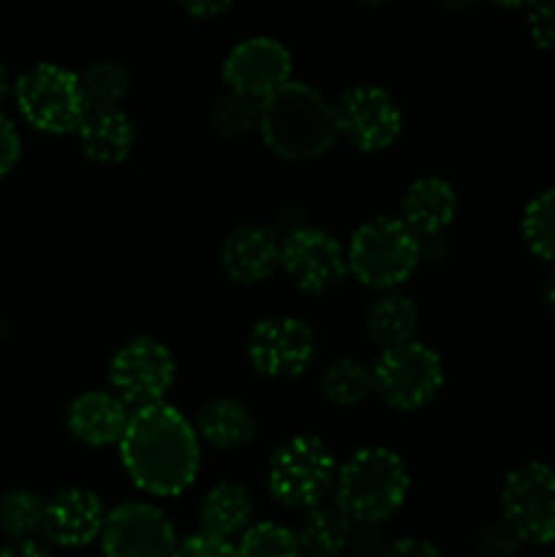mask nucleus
I'll list each match as a JSON object with an SVG mask.
<instances>
[{
  "label": "nucleus",
  "instance_id": "nucleus-21",
  "mask_svg": "<svg viewBox=\"0 0 555 557\" xmlns=\"http://www.w3.org/2000/svg\"><path fill=\"white\" fill-rule=\"evenodd\" d=\"M254 520V495L239 482H221L201 498L199 528L210 536L229 539L245 531Z\"/></svg>",
  "mask_w": 555,
  "mask_h": 557
},
{
  "label": "nucleus",
  "instance_id": "nucleus-23",
  "mask_svg": "<svg viewBox=\"0 0 555 557\" xmlns=\"http://www.w3.org/2000/svg\"><path fill=\"white\" fill-rule=\"evenodd\" d=\"M365 326L381 348L414 341L419 330V308L411 297L390 288L370 302L368 313H365Z\"/></svg>",
  "mask_w": 555,
  "mask_h": 557
},
{
  "label": "nucleus",
  "instance_id": "nucleus-8",
  "mask_svg": "<svg viewBox=\"0 0 555 557\" xmlns=\"http://www.w3.org/2000/svg\"><path fill=\"white\" fill-rule=\"evenodd\" d=\"M501 520L522 544L555 542V468L526 462L506 473L501 484Z\"/></svg>",
  "mask_w": 555,
  "mask_h": 557
},
{
  "label": "nucleus",
  "instance_id": "nucleus-12",
  "mask_svg": "<svg viewBox=\"0 0 555 557\" xmlns=\"http://www.w3.org/2000/svg\"><path fill=\"white\" fill-rule=\"evenodd\" d=\"M281 270L305 294H326L348 275V253L335 234L299 226L281 243Z\"/></svg>",
  "mask_w": 555,
  "mask_h": 557
},
{
  "label": "nucleus",
  "instance_id": "nucleus-9",
  "mask_svg": "<svg viewBox=\"0 0 555 557\" xmlns=\"http://www.w3.org/2000/svg\"><path fill=\"white\" fill-rule=\"evenodd\" d=\"M177 379L174 354L156 337H134L114 351L109 384L131 408L161 403Z\"/></svg>",
  "mask_w": 555,
  "mask_h": 557
},
{
  "label": "nucleus",
  "instance_id": "nucleus-42",
  "mask_svg": "<svg viewBox=\"0 0 555 557\" xmlns=\"http://www.w3.org/2000/svg\"><path fill=\"white\" fill-rule=\"evenodd\" d=\"M359 3H365V5H386V3H392V0H359Z\"/></svg>",
  "mask_w": 555,
  "mask_h": 557
},
{
  "label": "nucleus",
  "instance_id": "nucleus-1",
  "mask_svg": "<svg viewBox=\"0 0 555 557\" xmlns=\"http://www.w3.org/2000/svg\"><path fill=\"white\" fill-rule=\"evenodd\" d=\"M201 438L194 424L166 403L131 411L120 438V462L131 482L156 498L183 495L201 466Z\"/></svg>",
  "mask_w": 555,
  "mask_h": 557
},
{
  "label": "nucleus",
  "instance_id": "nucleus-13",
  "mask_svg": "<svg viewBox=\"0 0 555 557\" xmlns=\"http://www.w3.org/2000/svg\"><path fill=\"white\" fill-rule=\"evenodd\" d=\"M313 359L316 335L303 319L272 315L250 330L248 362L267 379H297Z\"/></svg>",
  "mask_w": 555,
  "mask_h": 557
},
{
  "label": "nucleus",
  "instance_id": "nucleus-31",
  "mask_svg": "<svg viewBox=\"0 0 555 557\" xmlns=\"http://www.w3.org/2000/svg\"><path fill=\"white\" fill-rule=\"evenodd\" d=\"M528 30L533 44L544 52L555 54V0H536L528 16Z\"/></svg>",
  "mask_w": 555,
  "mask_h": 557
},
{
  "label": "nucleus",
  "instance_id": "nucleus-30",
  "mask_svg": "<svg viewBox=\"0 0 555 557\" xmlns=\"http://www.w3.org/2000/svg\"><path fill=\"white\" fill-rule=\"evenodd\" d=\"M522 539L506 525L504 520L484 525L473 539V557H517L520 555Z\"/></svg>",
  "mask_w": 555,
  "mask_h": 557
},
{
  "label": "nucleus",
  "instance_id": "nucleus-26",
  "mask_svg": "<svg viewBox=\"0 0 555 557\" xmlns=\"http://www.w3.org/2000/svg\"><path fill=\"white\" fill-rule=\"evenodd\" d=\"M520 232L533 256L555 264V188L533 196L522 210Z\"/></svg>",
  "mask_w": 555,
  "mask_h": 557
},
{
  "label": "nucleus",
  "instance_id": "nucleus-20",
  "mask_svg": "<svg viewBox=\"0 0 555 557\" xmlns=\"http://www.w3.org/2000/svg\"><path fill=\"white\" fill-rule=\"evenodd\" d=\"M196 433L205 444L215 446L221 451L243 449L256 435V417L243 400L234 397H215L205 403L196 413Z\"/></svg>",
  "mask_w": 555,
  "mask_h": 557
},
{
  "label": "nucleus",
  "instance_id": "nucleus-19",
  "mask_svg": "<svg viewBox=\"0 0 555 557\" xmlns=\"http://www.w3.org/2000/svg\"><path fill=\"white\" fill-rule=\"evenodd\" d=\"M457 215V194L446 180L419 177L403 190L400 218L419 237H439Z\"/></svg>",
  "mask_w": 555,
  "mask_h": 557
},
{
  "label": "nucleus",
  "instance_id": "nucleus-14",
  "mask_svg": "<svg viewBox=\"0 0 555 557\" xmlns=\"http://www.w3.org/2000/svg\"><path fill=\"white\" fill-rule=\"evenodd\" d=\"M292 52L270 36L245 38L223 60V82L239 96L264 101L270 92L292 82Z\"/></svg>",
  "mask_w": 555,
  "mask_h": 557
},
{
  "label": "nucleus",
  "instance_id": "nucleus-25",
  "mask_svg": "<svg viewBox=\"0 0 555 557\" xmlns=\"http://www.w3.org/2000/svg\"><path fill=\"white\" fill-rule=\"evenodd\" d=\"M87 112L90 109H118L131 90V71L118 60H98L79 76Z\"/></svg>",
  "mask_w": 555,
  "mask_h": 557
},
{
  "label": "nucleus",
  "instance_id": "nucleus-16",
  "mask_svg": "<svg viewBox=\"0 0 555 557\" xmlns=\"http://www.w3.org/2000/svg\"><path fill=\"white\" fill-rule=\"evenodd\" d=\"M281 243L283 239L278 237L275 228L261 223L234 228L221 245L223 272L243 286L264 283L281 267Z\"/></svg>",
  "mask_w": 555,
  "mask_h": 557
},
{
  "label": "nucleus",
  "instance_id": "nucleus-6",
  "mask_svg": "<svg viewBox=\"0 0 555 557\" xmlns=\"http://www.w3.org/2000/svg\"><path fill=\"white\" fill-rule=\"evenodd\" d=\"M22 117L44 134H74L87 114L79 74L54 63H36L16 79Z\"/></svg>",
  "mask_w": 555,
  "mask_h": 557
},
{
  "label": "nucleus",
  "instance_id": "nucleus-18",
  "mask_svg": "<svg viewBox=\"0 0 555 557\" xmlns=\"http://www.w3.org/2000/svg\"><path fill=\"white\" fill-rule=\"evenodd\" d=\"M82 152L92 163L114 166L131 156L136 141V128L123 109H90L74 131Z\"/></svg>",
  "mask_w": 555,
  "mask_h": 557
},
{
  "label": "nucleus",
  "instance_id": "nucleus-24",
  "mask_svg": "<svg viewBox=\"0 0 555 557\" xmlns=\"http://www.w3.org/2000/svg\"><path fill=\"white\" fill-rule=\"evenodd\" d=\"M321 395L341 408H354L373 395V368L354 357L332 359L319 379Z\"/></svg>",
  "mask_w": 555,
  "mask_h": 557
},
{
  "label": "nucleus",
  "instance_id": "nucleus-36",
  "mask_svg": "<svg viewBox=\"0 0 555 557\" xmlns=\"http://www.w3.org/2000/svg\"><path fill=\"white\" fill-rule=\"evenodd\" d=\"M190 16H199V20H212V16H221L223 11L232 9L234 0H177Z\"/></svg>",
  "mask_w": 555,
  "mask_h": 557
},
{
  "label": "nucleus",
  "instance_id": "nucleus-3",
  "mask_svg": "<svg viewBox=\"0 0 555 557\" xmlns=\"http://www.w3.org/2000/svg\"><path fill=\"white\" fill-rule=\"evenodd\" d=\"M411 473L406 460L386 446H365L337 466L335 506L351 522H384L406 504Z\"/></svg>",
  "mask_w": 555,
  "mask_h": 557
},
{
  "label": "nucleus",
  "instance_id": "nucleus-22",
  "mask_svg": "<svg viewBox=\"0 0 555 557\" xmlns=\"http://www.w3.org/2000/svg\"><path fill=\"white\" fill-rule=\"evenodd\" d=\"M354 522L337 506H313L305 509L303 520L294 528L299 557H341L348 549Z\"/></svg>",
  "mask_w": 555,
  "mask_h": 557
},
{
  "label": "nucleus",
  "instance_id": "nucleus-17",
  "mask_svg": "<svg viewBox=\"0 0 555 557\" xmlns=\"http://www.w3.org/2000/svg\"><path fill=\"white\" fill-rule=\"evenodd\" d=\"M128 403L114 392L90 389L74 397L65 413L71 435L87 446H112L120 444L128 424Z\"/></svg>",
  "mask_w": 555,
  "mask_h": 557
},
{
  "label": "nucleus",
  "instance_id": "nucleus-38",
  "mask_svg": "<svg viewBox=\"0 0 555 557\" xmlns=\"http://www.w3.org/2000/svg\"><path fill=\"white\" fill-rule=\"evenodd\" d=\"M544 305H547L550 315H553V321H555V270H553V275L547 277V283H544Z\"/></svg>",
  "mask_w": 555,
  "mask_h": 557
},
{
  "label": "nucleus",
  "instance_id": "nucleus-40",
  "mask_svg": "<svg viewBox=\"0 0 555 557\" xmlns=\"http://www.w3.org/2000/svg\"><path fill=\"white\" fill-rule=\"evenodd\" d=\"M498 5H504V9H531L536 0H495Z\"/></svg>",
  "mask_w": 555,
  "mask_h": 557
},
{
  "label": "nucleus",
  "instance_id": "nucleus-29",
  "mask_svg": "<svg viewBox=\"0 0 555 557\" xmlns=\"http://www.w3.org/2000/svg\"><path fill=\"white\" fill-rule=\"evenodd\" d=\"M210 125L226 139H239L259 131V101L229 90L210 107Z\"/></svg>",
  "mask_w": 555,
  "mask_h": 557
},
{
  "label": "nucleus",
  "instance_id": "nucleus-35",
  "mask_svg": "<svg viewBox=\"0 0 555 557\" xmlns=\"http://www.w3.org/2000/svg\"><path fill=\"white\" fill-rule=\"evenodd\" d=\"M379 557H441V553L435 544L424 542V539L403 536V539H392V542H386Z\"/></svg>",
  "mask_w": 555,
  "mask_h": 557
},
{
  "label": "nucleus",
  "instance_id": "nucleus-27",
  "mask_svg": "<svg viewBox=\"0 0 555 557\" xmlns=\"http://www.w3.org/2000/svg\"><path fill=\"white\" fill-rule=\"evenodd\" d=\"M47 500L33 490H11L0 498V531L11 539H33L44 528Z\"/></svg>",
  "mask_w": 555,
  "mask_h": 557
},
{
  "label": "nucleus",
  "instance_id": "nucleus-7",
  "mask_svg": "<svg viewBox=\"0 0 555 557\" xmlns=\"http://www.w3.org/2000/svg\"><path fill=\"white\" fill-rule=\"evenodd\" d=\"M444 386V362L430 346L397 343L381 351L373 364V392L395 411H419Z\"/></svg>",
  "mask_w": 555,
  "mask_h": 557
},
{
  "label": "nucleus",
  "instance_id": "nucleus-28",
  "mask_svg": "<svg viewBox=\"0 0 555 557\" xmlns=\"http://www.w3.org/2000/svg\"><path fill=\"white\" fill-rule=\"evenodd\" d=\"M239 557H299L297 536L281 522L261 520L245 528L237 542Z\"/></svg>",
  "mask_w": 555,
  "mask_h": 557
},
{
  "label": "nucleus",
  "instance_id": "nucleus-15",
  "mask_svg": "<svg viewBox=\"0 0 555 557\" xmlns=\"http://www.w3.org/2000/svg\"><path fill=\"white\" fill-rule=\"evenodd\" d=\"M103 520L107 509L92 490L65 487L47 500L41 533L54 547L82 549L101 539Z\"/></svg>",
  "mask_w": 555,
  "mask_h": 557
},
{
  "label": "nucleus",
  "instance_id": "nucleus-34",
  "mask_svg": "<svg viewBox=\"0 0 555 557\" xmlns=\"http://www.w3.org/2000/svg\"><path fill=\"white\" fill-rule=\"evenodd\" d=\"M20 152H22L20 131H16V125L11 123L5 114H0V177H5V174L16 166Z\"/></svg>",
  "mask_w": 555,
  "mask_h": 557
},
{
  "label": "nucleus",
  "instance_id": "nucleus-2",
  "mask_svg": "<svg viewBox=\"0 0 555 557\" xmlns=\"http://www.w3.org/2000/svg\"><path fill=\"white\" fill-rule=\"evenodd\" d=\"M259 134L283 161H316L337 141L335 103L308 82L292 79L259 101Z\"/></svg>",
  "mask_w": 555,
  "mask_h": 557
},
{
  "label": "nucleus",
  "instance_id": "nucleus-11",
  "mask_svg": "<svg viewBox=\"0 0 555 557\" xmlns=\"http://www.w3.org/2000/svg\"><path fill=\"white\" fill-rule=\"evenodd\" d=\"M103 557H174L177 531L158 506L125 500L107 511L101 531Z\"/></svg>",
  "mask_w": 555,
  "mask_h": 557
},
{
  "label": "nucleus",
  "instance_id": "nucleus-4",
  "mask_svg": "<svg viewBox=\"0 0 555 557\" xmlns=\"http://www.w3.org/2000/svg\"><path fill=\"white\" fill-rule=\"evenodd\" d=\"M348 272L359 283L390 292L406 283L422 261V237L400 215L362 223L346 248Z\"/></svg>",
  "mask_w": 555,
  "mask_h": 557
},
{
  "label": "nucleus",
  "instance_id": "nucleus-33",
  "mask_svg": "<svg viewBox=\"0 0 555 557\" xmlns=\"http://www.w3.org/2000/svg\"><path fill=\"white\" fill-rule=\"evenodd\" d=\"M384 544L386 542L379 531V522H354L346 553H351L354 557H379Z\"/></svg>",
  "mask_w": 555,
  "mask_h": 557
},
{
  "label": "nucleus",
  "instance_id": "nucleus-41",
  "mask_svg": "<svg viewBox=\"0 0 555 557\" xmlns=\"http://www.w3.org/2000/svg\"><path fill=\"white\" fill-rule=\"evenodd\" d=\"M5 92H9V71H5L3 65H0V101H3V98H5Z\"/></svg>",
  "mask_w": 555,
  "mask_h": 557
},
{
  "label": "nucleus",
  "instance_id": "nucleus-32",
  "mask_svg": "<svg viewBox=\"0 0 555 557\" xmlns=\"http://www.w3.org/2000/svg\"><path fill=\"white\" fill-rule=\"evenodd\" d=\"M174 557H239L237 544H232L229 539L210 536V533H196V536L183 539L177 544V553Z\"/></svg>",
  "mask_w": 555,
  "mask_h": 557
},
{
  "label": "nucleus",
  "instance_id": "nucleus-10",
  "mask_svg": "<svg viewBox=\"0 0 555 557\" xmlns=\"http://www.w3.org/2000/svg\"><path fill=\"white\" fill-rule=\"evenodd\" d=\"M337 136L359 152H384L403 131V112L379 85H354L335 101Z\"/></svg>",
  "mask_w": 555,
  "mask_h": 557
},
{
  "label": "nucleus",
  "instance_id": "nucleus-37",
  "mask_svg": "<svg viewBox=\"0 0 555 557\" xmlns=\"http://www.w3.org/2000/svg\"><path fill=\"white\" fill-rule=\"evenodd\" d=\"M0 557H52V553L33 539H14L0 549Z\"/></svg>",
  "mask_w": 555,
  "mask_h": 557
},
{
  "label": "nucleus",
  "instance_id": "nucleus-5",
  "mask_svg": "<svg viewBox=\"0 0 555 557\" xmlns=\"http://www.w3.org/2000/svg\"><path fill=\"white\" fill-rule=\"evenodd\" d=\"M337 460L316 435H294L283 441L267 466V490L283 509H313L324 504L335 487Z\"/></svg>",
  "mask_w": 555,
  "mask_h": 557
},
{
  "label": "nucleus",
  "instance_id": "nucleus-39",
  "mask_svg": "<svg viewBox=\"0 0 555 557\" xmlns=\"http://www.w3.org/2000/svg\"><path fill=\"white\" fill-rule=\"evenodd\" d=\"M441 5H446V9L452 11H462V9H471V5H477L479 0H439Z\"/></svg>",
  "mask_w": 555,
  "mask_h": 557
}]
</instances>
